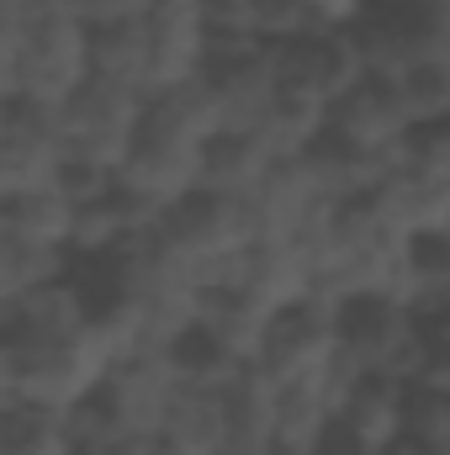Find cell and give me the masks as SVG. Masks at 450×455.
<instances>
[{
  "mask_svg": "<svg viewBox=\"0 0 450 455\" xmlns=\"http://www.w3.org/2000/svg\"><path fill=\"white\" fill-rule=\"evenodd\" d=\"M91 75L112 80V85L133 91V96H149V37H143V16L91 32Z\"/></svg>",
  "mask_w": 450,
  "mask_h": 455,
  "instance_id": "obj_21",
  "label": "cell"
},
{
  "mask_svg": "<svg viewBox=\"0 0 450 455\" xmlns=\"http://www.w3.org/2000/svg\"><path fill=\"white\" fill-rule=\"evenodd\" d=\"M85 80H91V27L69 5H32V16L21 21V37H16L5 101L59 107Z\"/></svg>",
  "mask_w": 450,
  "mask_h": 455,
  "instance_id": "obj_2",
  "label": "cell"
},
{
  "mask_svg": "<svg viewBox=\"0 0 450 455\" xmlns=\"http://www.w3.org/2000/svg\"><path fill=\"white\" fill-rule=\"evenodd\" d=\"M197 80H202V91L218 112V127H238V132H249L265 116L276 85H281L276 53L254 37H207Z\"/></svg>",
  "mask_w": 450,
  "mask_h": 455,
  "instance_id": "obj_7",
  "label": "cell"
},
{
  "mask_svg": "<svg viewBox=\"0 0 450 455\" xmlns=\"http://www.w3.org/2000/svg\"><path fill=\"white\" fill-rule=\"evenodd\" d=\"M270 164H276V154H270V143H265L254 127H249V132L218 127V132L202 143L197 186H202V191H218V196H249V191L265 180Z\"/></svg>",
  "mask_w": 450,
  "mask_h": 455,
  "instance_id": "obj_16",
  "label": "cell"
},
{
  "mask_svg": "<svg viewBox=\"0 0 450 455\" xmlns=\"http://www.w3.org/2000/svg\"><path fill=\"white\" fill-rule=\"evenodd\" d=\"M0 455H69V413L0 403Z\"/></svg>",
  "mask_w": 450,
  "mask_h": 455,
  "instance_id": "obj_23",
  "label": "cell"
},
{
  "mask_svg": "<svg viewBox=\"0 0 450 455\" xmlns=\"http://www.w3.org/2000/svg\"><path fill=\"white\" fill-rule=\"evenodd\" d=\"M175 392V376L165 365L159 349H138V355H122L107 365L101 387L91 392V408L101 419H112L117 429H133V435H154L165 403Z\"/></svg>",
  "mask_w": 450,
  "mask_h": 455,
  "instance_id": "obj_10",
  "label": "cell"
},
{
  "mask_svg": "<svg viewBox=\"0 0 450 455\" xmlns=\"http://www.w3.org/2000/svg\"><path fill=\"white\" fill-rule=\"evenodd\" d=\"M32 5H64V0H32Z\"/></svg>",
  "mask_w": 450,
  "mask_h": 455,
  "instance_id": "obj_34",
  "label": "cell"
},
{
  "mask_svg": "<svg viewBox=\"0 0 450 455\" xmlns=\"http://www.w3.org/2000/svg\"><path fill=\"white\" fill-rule=\"evenodd\" d=\"M360 196L398 238L450 233V180H430V175H414L403 164H387Z\"/></svg>",
  "mask_w": 450,
  "mask_h": 455,
  "instance_id": "obj_13",
  "label": "cell"
},
{
  "mask_svg": "<svg viewBox=\"0 0 450 455\" xmlns=\"http://www.w3.org/2000/svg\"><path fill=\"white\" fill-rule=\"evenodd\" d=\"M0 403H11V349L0 339Z\"/></svg>",
  "mask_w": 450,
  "mask_h": 455,
  "instance_id": "obj_33",
  "label": "cell"
},
{
  "mask_svg": "<svg viewBox=\"0 0 450 455\" xmlns=\"http://www.w3.org/2000/svg\"><path fill=\"white\" fill-rule=\"evenodd\" d=\"M218 132V112L202 91V80H181L165 91H149L127 154L117 164V180L159 207H170L175 196L197 191V164H202V143Z\"/></svg>",
  "mask_w": 450,
  "mask_h": 455,
  "instance_id": "obj_1",
  "label": "cell"
},
{
  "mask_svg": "<svg viewBox=\"0 0 450 455\" xmlns=\"http://www.w3.org/2000/svg\"><path fill=\"white\" fill-rule=\"evenodd\" d=\"M302 32H318L308 0H254V43L265 48H281Z\"/></svg>",
  "mask_w": 450,
  "mask_h": 455,
  "instance_id": "obj_27",
  "label": "cell"
},
{
  "mask_svg": "<svg viewBox=\"0 0 450 455\" xmlns=\"http://www.w3.org/2000/svg\"><path fill=\"white\" fill-rule=\"evenodd\" d=\"M154 238L191 270V281L202 286V275L213 270V265H223L228 254H238L244 243H254L260 238V228H254V212H249V202L244 196H218V191H186V196H175L165 212H159V223H154Z\"/></svg>",
  "mask_w": 450,
  "mask_h": 455,
  "instance_id": "obj_4",
  "label": "cell"
},
{
  "mask_svg": "<svg viewBox=\"0 0 450 455\" xmlns=\"http://www.w3.org/2000/svg\"><path fill=\"white\" fill-rule=\"evenodd\" d=\"M5 349H11V397L32 403V408H53V413L80 408L112 365L91 344V334L48 344H5Z\"/></svg>",
  "mask_w": 450,
  "mask_h": 455,
  "instance_id": "obj_6",
  "label": "cell"
},
{
  "mask_svg": "<svg viewBox=\"0 0 450 455\" xmlns=\"http://www.w3.org/2000/svg\"><path fill=\"white\" fill-rule=\"evenodd\" d=\"M339 355V339H334V302L302 291L297 302L276 307L265 334H260V349H254V371L265 381H302V376H318L329 360Z\"/></svg>",
  "mask_w": 450,
  "mask_h": 455,
  "instance_id": "obj_8",
  "label": "cell"
},
{
  "mask_svg": "<svg viewBox=\"0 0 450 455\" xmlns=\"http://www.w3.org/2000/svg\"><path fill=\"white\" fill-rule=\"evenodd\" d=\"M366 5H371V0H308V11H313L318 27H350Z\"/></svg>",
  "mask_w": 450,
  "mask_h": 455,
  "instance_id": "obj_31",
  "label": "cell"
},
{
  "mask_svg": "<svg viewBox=\"0 0 450 455\" xmlns=\"http://www.w3.org/2000/svg\"><path fill=\"white\" fill-rule=\"evenodd\" d=\"M324 116H329V107L313 101L308 91H297V85H276V96H270L265 116L254 122V132L270 143L276 159H292V154H302V148L324 132Z\"/></svg>",
  "mask_w": 450,
  "mask_h": 455,
  "instance_id": "obj_22",
  "label": "cell"
},
{
  "mask_svg": "<svg viewBox=\"0 0 450 455\" xmlns=\"http://www.w3.org/2000/svg\"><path fill=\"white\" fill-rule=\"evenodd\" d=\"M334 419L339 424H350L355 435L387 445V440L403 429V381L387 376V371H355L350 387L339 392Z\"/></svg>",
  "mask_w": 450,
  "mask_h": 455,
  "instance_id": "obj_18",
  "label": "cell"
},
{
  "mask_svg": "<svg viewBox=\"0 0 450 455\" xmlns=\"http://www.w3.org/2000/svg\"><path fill=\"white\" fill-rule=\"evenodd\" d=\"M344 32L371 80H398L414 64L450 59V11H430L419 0H371Z\"/></svg>",
  "mask_w": 450,
  "mask_h": 455,
  "instance_id": "obj_3",
  "label": "cell"
},
{
  "mask_svg": "<svg viewBox=\"0 0 450 455\" xmlns=\"http://www.w3.org/2000/svg\"><path fill=\"white\" fill-rule=\"evenodd\" d=\"M403 170L414 175H430V180H450V122H435V127H408L398 159Z\"/></svg>",
  "mask_w": 450,
  "mask_h": 455,
  "instance_id": "obj_26",
  "label": "cell"
},
{
  "mask_svg": "<svg viewBox=\"0 0 450 455\" xmlns=\"http://www.w3.org/2000/svg\"><path fill=\"white\" fill-rule=\"evenodd\" d=\"M414 334H419V318H414L403 302L382 297V291H360V297L334 302L339 355H344L355 371H387V376L403 381Z\"/></svg>",
  "mask_w": 450,
  "mask_h": 455,
  "instance_id": "obj_9",
  "label": "cell"
},
{
  "mask_svg": "<svg viewBox=\"0 0 450 455\" xmlns=\"http://www.w3.org/2000/svg\"><path fill=\"white\" fill-rule=\"evenodd\" d=\"M207 37H254V0H202Z\"/></svg>",
  "mask_w": 450,
  "mask_h": 455,
  "instance_id": "obj_28",
  "label": "cell"
},
{
  "mask_svg": "<svg viewBox=\"0 0 450 455\" xmlns=\"http://www.w3.org/2000/svg\"><path fill=\"white\" fill-rule=\"evenodd\" d=\"M382 455H450L446 445H424V440H408V435H392L387 445H382Z\"/></svg>",
  "mask_w": 450,
  "mask_h": 455,
  "instance_id": "obj_32",
  "label": "cell"
},
{
  "mask_svg": "<svg viewBox=\"0 0 450 455\" xmlns=\"http://www.w3.org/2000/svg\"><path fill=\"white\" fill-rule=\"evenodd\" d=\"M159 355H165V365H170L175 387H213V392H223L228 381L249 365V360L228 355L223 344L213 339L207 329H197V323H186L175 339H165V344H159Z\"/></svg>",
  "mask_w": 450,
  "mask_h": 455,
  "instance_id": "obj_20",
  "label": "cell"
},
{
  "mask_svg": "<svg viewBox=\"0 0 450 455\" xmlns=\"http://www.w3.org/2000/svg\"><path fill=\"white\" fill-rule=\"evenodd\" d=\"M223 392L213 387H175L159 424H154V445L165 455H218L223 451Z\"/></svg>",
  "mask_w": 450,
  "mask_h": 455,
  "instance_id": "obj_15",
  "label": "cell"
},
{
  "mask_svg": "<svg viewBox=\"0 0 450 455\" xmlns=\"http://www.w3.org/2000/svg\"><path fill=\"white\" fill-rule=\"evenodd\" d=\"M191 323H197V329H207L228 355L254 360V349H260V334H265L270 313H265L254 297H244L238 286H197V318H191Z\"/></svg>",
  "mask_w": 450,
  "mask_h": 455,
  "instance_id": "obj_17",
  "label": "cell"
},
{
  "mask_svg": "<svg viewBox=\"0 0 450 455\" xmlns=\"http://www.w3.org/2000/svg\"><path fill=\"white\" fill-rule=\"evenodd\" d=\"M0 223L11 233H21L27 243H43V249H59L69 259V238H75V202L48 180V186H32L21 191L16 202L0 207Z\"/></svg>",
  "mask_w": 450,
  "mask_h": 455,
  "instance_id": "obj_19",
  "label": "cell"
},
{
  "mask_svg": "<svg viewBox=\"0 0 450 455\" xmlns=\"http://www.w3.org/2000/svg\"><path fill=\"white\" fill-rule=\"evenodd\" d=\"M0 127H5V96H0Z\"/></svg>",
  "mask_w": 450,
  "mask_h": 455,
  "instance_id": "obj_35",
  "label": "cell"
},
{
  "mask_svg": "<svg viewBox=\"0 0 450 455\" xmlns=\"http://www.w3.org/2000/svg\"><path fill=\"white\" fill-rule=\"evenodd\" d=\"M398 435L424 440V445H446L450 451V387L403 381V429Z\"/></svg>",
  "mask_w": 450,
  "mask_h": 455,
  "instance_id": "obj_25",
  "label": "cell"
},
{
  "mask_svg": "<svg viewBox=\"0 0 450 455\" xmlns=\"http://www.w3.org/2000/svg\"><path fill=\"white\" fill-rule=\"evenodd\" d=\"M324 127H329L334 138H344L350 148L382 159V164H392L398 148H403V138H408V116L398 107L392 85H387V80H371V75H360L334 107H329Z\"/></svg>",
  "mask_w": 450,
  "mask_h": 455,
  "instance_id": "obj_12",
  "label": "cell"
},
{
  "mask_svg": "<svg viewBox=\"0 0 450 455\" xmlns=\"http://www.w3.org/2000/svg\"><path fill=\"white\" fill-rule=\"evenodd\" d=\"M398 107L408 116V127H435V122H450V59H435V64H414L403 69L398 80H387Z\"/></svg>",
  "mask_w": 450,
  "mask_h": 455,
  "instance_id": "obj_24",
  "label": "cell"
},
{
  "mask_svg": "<svg viewBox=\"0 0 450 455\" xmlns=\"http://www.w3.org/2000/svg\"><path fill=\"white\" fill-rule=\"evenodd\" d=\"M143 37H149V91H165V85L197 80L202 53H207L202 11L149 5V16H143Z\"/></svg>",
  "mask_w": 450,
  "mask_h": 455,
  "instance_id": "obj_14",
  "label": "cell"
},
{
  "mask_svg": "<svg viewBox=\"0 0 450 455\" xmlns=\"http://www.w3.org/2000/svg\"><path fill=\"white\" fill-rule=\"evenodd\" d=\"M270 53H276V75H281V85H297V91H308V96L324 101V107H334L339 96L366 75L344 27L302 32V37H292V43H281V48H270Z\"/></svg>",
  "mask_w": 450,
  "mask_h": 455,
  "instance_id": "obj_11",
  "label": "cell"
},
{
  "mask_svg": "<svg viewBox=\"0 0 450 455\" xmlns=\"http://www.w3.org/2000/svg\"><path fill=\"white\" fill-rule=\"evenodd\" d=\"M308 455H382V445H376V440H366V435H355L350 424L329 419V424H324V429L313 435Z\"/></svg>",
  "mask_w": 450,
  "mask_h": 455,
  "instance_id": "obj_30",
  "label": "cell"
},
{
  "mask_svg": "<svg viewBox=\"0 0 450 455\" xmlns=\"http://www.w3.org/2000/svg\"><path fill=\"white\" fill-rule=\"evenodd\" d=\"M143 96L122 91L112 80H85L80 91H69L53 112V143H59V159H85V164H101L117 170L122 154H127V138H133V122H138Z\"/></svg>",
  "mask_w": 450,
  "mask_h": 455,
  "instance_id": "obj_5",
  "label": "cell"
},
{
  "mask_svg": "<svg viewBox=\"0 0 450 455\" xmlns=\"http://www.w3.org/2000/svg\"><path fill=\"white\" fill-rule=\"evenodd\" d=\"M64 5L96 32V27H117V21H138V16H149L154 0H64Z\"/></svg>",
  "mask_w": 450,
  "mask_h": 455,
  "instance_id": "obj_29",
  "label": "cell"
}]
</instances>
